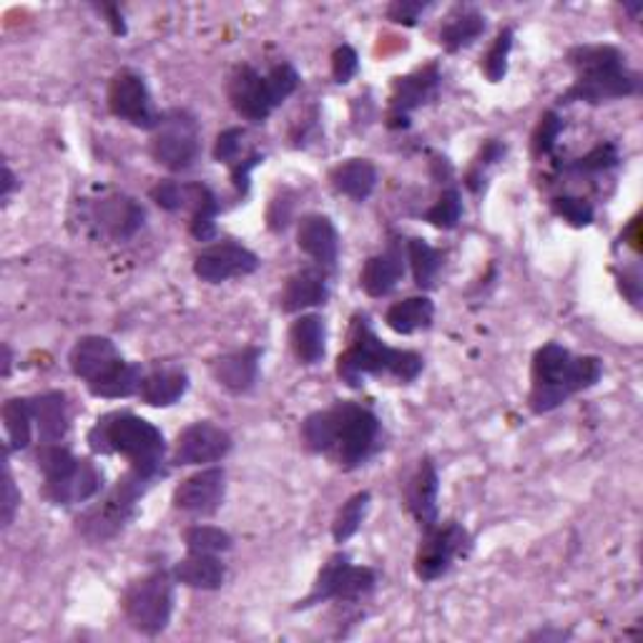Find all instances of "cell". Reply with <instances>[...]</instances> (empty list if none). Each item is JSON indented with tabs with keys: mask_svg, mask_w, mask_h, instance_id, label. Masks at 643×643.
<instances>
[{
	"mask_svg": "<svg viewBox=\"0 0 643 643\" xmlns=\"http://www.w3.org/2000/svg\"><path fill=\"white\" fill-rule=\"evenodd\" d=\"M599 357H574L561 345H545L533 360V390L530 408L536 412H551L578 390H589L601 380Z\"/></svg>",
	"mask_w": 643,
	"mask_h": 643,
	"instance_id": "obj_1",
	"label": "cell"
},
{
	"mask_svg": "<svg viewBox=\"0 0 643 643\" xmlns=\"http://www.w3.org/2000/svg\"><path fill=\"white\" fill-rule=\"evenodd\" d=\"M337 372L352 387H360L368 375H393L402 380V383H412L423 372V357L383 345L368 320L357 317L352 327V345L339 357Z\"/></svg>",
	"mask_w": 643,
	"mask_h": 643,
	"instance_id": "obj_2",
	"label": "cell"
},
{
	"mask_svg": "<svg viewBox=\"0 0 643 643\" xmlns=\"http://www.w3.org/2000/svg\"><path fill=\"white\" fill-rule=\"evenodd\" d=\"M91 448L97 452H121L131 460L133 471L158 478L164 473V435L144 417L137 415H108L99 420L89 435Z\"/></svg>",
	"mask_w": 643,
	"mask_h": 643,
	"instance_id": "obj_3",
	"label": "cell"
},
{
	"mask_svg": "<svg viewBox=\"0 0 643 643\" xmlns=\"http://www.w3.org/2000/svg\"><path fill=\"white\" fill-rule=\"evenodd\" d=\"M570 66L578 70V81L568 91V101L601 103L636 93L639 81L623 66V55L610 46H581L568 53Z\"/></svg>",
	"mask_w": 643,
	"mask_h": 643,
	"instance_id": "obj_4",
	"label": "cell"
},
{
	"mask_svg": "<svg viewBox=\"0 0 643 643\" xmlns=\"http://www.w3.org/2000/svg\"><path fill=\"white\" fill-rule=\"evenodd\" d=\"M38 465L46 475V496L55 505L86 503L103 488V475L91 460H78L55 442L38 452Z\"/></svg>",
	"mask_w": 643,
	"mask_h": 643,
	"instance_id": "obj_5",
	"label": "cell"
},
{
	"mask_svg": "<svg viewBox=\"0 0 643 643\" xmlns=\"http://www.w3.org/2000/svg\"><path fill=\"white\" fill-rule=\"evenodd\" d=\"M149 475L133 471L126 473L121 480L116 483V488L101 500L97 507H91L83 518H78V530L93 543L108 541L111 536H116L118 530L126 526V520L131 518L137 500L146 493L151 486Z\"/></svg>",
	"mask_w": 643,
	"mask_h": 643,
	"instance_id": "obj_6",
	"label": "cell"
},
{
	"mask_svg": "<svg viewBox=\"0 0 643 643\" xmlns=\"http://www.w3.org/2000/svg\"><path fill=\"white\" fill-rule=\"evenodd\" d=\"M124 610L137 631L149 633V636L162 633L169 626L173 610L171 576L156 570L133 583L124 595Z\"/></svg>",
	"mask_w": 643,
	"mask_h": 643,
	"instance_id": "obj_7",
	"label": "cell"
},
{
	"mask_svg": "<svg viewBox=\"0 0 643 643\" xmlns=\"http://www.w3.org/2000/svg\"><path fill=\"white\" fill-rule=\"evenodd\" d=\"M335 415V452L339 465L357 467L372 455V450L377 446L380 435V420L372 415L370 410L360 408V404L339 402L332 408Z\"/></svg>",
	"mask_w": 643,
	"mask_h": 643,
	"instance_id": "obj_8",
	"label": "cell"
},
{
	"mask_svg": "<svg viewBox=\"0 0 643 643\" xmlns=\"http://www.w3.org/2000/svg\"><path fill=\"white\" fill-rule=\"evenodd\" d=\"M151 154L162 166L171 171H184L198 156V129L196 121L184 111H171L162 116L154 129Z\"/></svg>",
	"mask_w": 643,
	"mask_h": 643,
	"instance_id": "obj_9",
	"label": "cell"
},
{
	"mask_svg": "<svg viewBox=\"0 0 643 643\" xmlns=\"http://www.w3.org/2000/svg\"><path fill=\"white\" fill-rule=\"evenodd\" d=\"M375 570L364 566H352L345 555H337V558H332L327 566L322 568V574L314 583V591L301 601V608L314 606V603L330 599L355 601L375 589Z\"/></svg>",
	"mask_w": 643,
	"mask_h": 643,
	"instance_id": "obj_10",
	"label": "cell"
},
{
	"mask_svg": "<svg viewBox=\"0 0 643 643\" xmlns=\"http://www.w3.org/2000/svg\"><path fill=\"white\" fill-rule=\"evenodd\" d=\"M425 530L427 533L417 551L415 574L423 578V581H435V578L448 574L452 561L471 548V538H467L465 528H460L458 523H448V526L442 528L433 526Z\"/></svg>",
	"mask_w": 643,
	"mask_h": 643,
	"instance_id": "obj_11",
	"label": "cell"
},
{
	"mask_svg": "<svg viewBox=\"0 0 643 643\" xmlns=\"http://www.w3.org/2000/svg\"><path fill=\"white\" fill-rule=\"evenodd\" d=\"M108 106L114 116L139 126V129H156L162 121V116L154 111V103H151L144 78L131 74V70H121L114 76L108 86Z\"/></svg>",
	"mask_w": 643,
	"mask_h": 643,
	"instance_id": "obj_12",
	"label": "cell"
},
{
	"mask_svg": "<svg viewBox=\"0 0 643 643\" xmlns=\"http://www.w3.org/2000/svg\"><path fill=\"white\" fill-rule=\"evenodd\" d=\"M259 269V257L234 242H221L204 249L194 259V274L202 282L221 284L232 277H244Z\"/></svg>",
	"mask_w": 643,
	"mask_h": 643,
	"instance_id": "obj_13",
	"label": "cell"
},
{
	"mask_svg": "<svg viewBox=\"0 0 643 643\" xmlns=\"http://www.w3.org/2000/svg\"><path fill=\"white\" fill-rule=\"evenodd\" d=\"M232 450V438L227 430L211 423H194L179 435L173 463L179 465H204L217 463Z\"/></svg>",
	"mask_w": 643,
	"mask_h": 643,
	"instance_id": "obj_14",
	"label": "cell"
},
{
	"mask_svg": "<svg viewBox=\"0 0 643 643\" xmlns=\"http://www.w3.org/2000/svg\"><path fill=\"white\" fill-rule=\"evenodd\" d=\"M227 475L219 467H209L187 478L173 490V505L192 515H209L224 503Z\"/></svg>",
	"mask_w": 643,
	"mask_h": 643,
	"instance_id": "obj_15",
	"label": "cell"
},
{
	"mask_svg": "<svg viewBox=\"0 0 643 643\" xmlns=\"http://www.w3.org/2000/svg\"><path fill=\"white\" fill-rule=\"evenodd\" d=\"M144 206L124 194H108L93 204V221H97L103 234L118 242L137 234L144 227Z\"/></svg>",
	"mask_w": 643,
	"mask_h": 643,
	"instance_id": "obj_16",
	"label": "cell"
},
{
	"mask_svg": "<svg viewBox=\"0 0 643 643\" xmlns=\"http://www.w3.org/2000/svg\"><path fill=\"white\" fill-rule=\"evenodd\" d=\"M229 101L249 121H265L272 114V99L267 91V78L252 66H240L229 78Z\"/></svg>",
	"mask_w": 643,
	"mask_h": 643,
	"instance_id": "obj_17",
	"label": "cell"
},
{
	"mask_svg": "<svg viewBox=\"0 0 643 643\" xmlns=\"http://www.w3.org/2000/svg\"><path fill=\"white\" fill-rule=\"evenodd\" d=\"M124 360L118 357L116 345L108 337H83L70 349V370L76 377L93 385L108 372H114Z\"/></svg>",
	"mask_w": 643,
	"mask_h": 643,
	"instance_id": "obj_18",
	"label": "cell"
},
{
	"mask_svg": "<svg viewBox=\"0 0 643 643\" xmlns=\"http://www.w3.org/2000/svg\"><path fill=\"white\" fill-rule=\"evenodd\" d=\"M440 83V74L435 66H427L417 74L408 78H400L395 86L393 103H390V126L400 129V126H408V118L412 111L433 97L435 89Z\"/></svg>",
	"mask_w": 643,
	"mask_h": 643,
	"instance_id": "obj_19",
	"label": "cell"
},
{
	"mask_svg": "<svg viewBox=\"0 0 643 643\" xmlns=\"http://www.w3.org/2000/svg\"><path fill=\"white\" fill-rule=\"evenodd\" d=\"M297 244L307 257L320 261V267L332 269L337 265L339 234L335 224L327 217H322V214H309V217L299 221Z\"/></svg>",
	"mask_w": 643,
	"mask_h": 643,
	"instance_id": "obj_20",
	"label": "cell"
},
{
	"mask_svg": "<svg viewBox=\"0 0 643 643\" xmlns=\"http://www.w3.org/2000/svg\"><path fill=\"white\" fill-rule=\"evenodd\" d=\"M261 352L257 347H244L236 352H229L214 362V377L221 387L232 393H247L259 377Z\"/></svg>",
	"mask_w": 643,
	"mask_h": 643,
	"instance_id": "obj_21",
	"label": "cell"
},
{
	"mask_svg": "<svg viewBox=\"0 0 643 643\" xmlns=\"http://www.w3.org/2000/svg\"><path fill=\"white\" fill-rule=\"evenodd\" d=\"M438 471L430 460H423V465L417 467L415 478L408 486V507L415 515L420 526L433 528L438 523Z\"/></svg>",
	"mask_w": 643,
	"mask_h": 643,
	"instance_id": "obj_22",
	"label": "cell"
},
{
	"mask_svg": "<svg viewBox=\"0 0 643 643\" xmlns=\"http://www.w3.org/2000/svg\"><path fill=\"white\" fill-rule=\"evenodd\" d=\"M330 297L327 277L320 269H301L295 277H290L287 287L282 292L284 312H301L307 307L324 305Z\"/></svg>",
	"mask_w": 643,
	"mask_h": 643,
	"instance_id": "obj_23",
	"label": "cell"
},
{
	"mask_svg": "<svg viewBox=\"0 0 643 643\" xmlns=\"http://www.w3.org/2000/svg\"><path fill=\"white\" fill-rule=\"evenodd\" d=\"M30 408H34L38 438L43 440V446H53L68 433V402L63 393L36 395Z\"/></svg>",
	"mask_w": 643,
	"mask_h": 643,
	"instance_id": "obj_24",
	"label": "cell"
},
{
	"mask_svg": "<svg viewBox=\"0 0 643 643\" xmlns=\"http://www.w3.org/2000/svg\"><path fill=\"white\" fill-rule=\"evenodd\" d=\"M404 274V261L400 249L390 247L383 254H375V257L368 259V265L362 269V290L368 292L370 297H385L397 287V282L402 280Z\"/></svg>",
	"mask_w": 643,
	"mask_h": 643,
	"instance_id": "obj_25",
	"label": "cell"
},
{
	"mask_svg": "<svg viewBox=\"0 0 643 643\" xmlns=\"http://www.w3.org/2000/svg\"><path fill=\"white\" fill-rule=\"evenodd\" d=\"M173 578H177L179 583L189 586V589L217 591L221 589V583H224L227 568L217 555L192 553L189 558L177 563V568H173Z\"/></svg>",
	"mask_w": 643,
	"mask_h": 643,
	"instance_id": "obj_26",
	"label": "cell"
},
{
	"mask_svg": "<svg viewBox=\"0 0 643 643\" xmlns=\"http://www.w3.org/2000/svg\"><path fill=\"white\" fill-rule=\"evenodd\" d=\"M189 387V377L187 372L181 370H158L151 372L149 377L141 380L139 395L141 400L151 408H169V404L179 402L184 397Z\"/></svg>",
	"mask_w": 643,
	"mask_h": 643,
	"instance_id": "obj_27",
	"label": "cell"
},
{
	"mask_svg": "<svg viewBox=\"0 0 643 643\" xmlns=\"http://www.w3.org/2000/svg\"><path fill=\"white\" fill-rule=\"evenodd\" d=\"M486 30V18L483 13L475 11V8H458L448 15L446 26L440 30V43L446 46L448 51H463L473 41H478Z\"/></svg>",
	"mask_w": 643,
	"mask_h": 643,
	"instance_id": "obj_28",
	"label": "cell"
},
{
	"mask_svg": "<svg viewBox=\"0 0 643 643\" xmlns=\"http://www.w3.org/2000/svg\"><path fill=\"white\" fill-rule=\"evenodd\" d=\"M332 184L339 194H345L355 202H364L377 187V169L364 158H352L332 171Z\"/></svg>",
	"mask_w": 643,
	"mask_h": 643,
	"instance_id": "obj_29",
	"label": "cell"
},
{
	"mask_svg": "<svg viewBox=\"0 0 643 643\" xmlns=\"http://www.w3.org/2000/svg\"><path fill=\"white\" fill-rule=\"evenodd\" d=\"M435 317V305L427 297H410L404 301H397L390 309H387V324L390 330L400 332V335H412V332L425 330L433 324Z\"/></svg>",
	"mask_w": 643,
	"mask_h": 643,
	"instance_id": "obj_30",
	"label": "cell"
},
{
	"mask_svg": "<svg viewBox=\"0 0 643 643\" xmlns=\"http://www.w3.org/2000/svg\"><path fill=\"white\" fill-rule=\"evenodd\" d=\"M324 322L314 314H305L292 324V349L305 364H317L324 357Z\"/></svg>",
	"mask_w": 643,
	"mask_h": 643,
	"instance_id": "obj_31",
	"label": "cell"
},
{
	"mask_svg": "<svg viewBox=\"0 0 643 643\" xmlns=\"http://www.w3.org/2000/svg\"><path fill=\"white\" fill-rule=\"evenodd\" d=\"M3 423L8 433V446L13 450H26L34 440V408L30 400H8L3 408Z\"/></svg>",
	"mask_w": 643,
	"mask_h": 643,
	"instance_id": "obj_32",
	"label": "cell"
},
{
	"mask_svg": "<svg viewBox=\"0 0 643 643\" xmlns=\"http://www.w3.org/2000/svg\"><path fill=\"white\" fill-rule=\"evenodd\" d=\"M141 380H144V372H141L139 364L121 362L114 372H108L106 377H101L99 383H93L89 387L97 397H129L133 393H139Z\"/></svg>",
	"mask_w": 643,
	"mask_h": 643,
	"instance_id": "obj_33",
	"label": "cell"
},
{
	"mask_svg": "<svg viewBox=\"0 0 643 643\" xmlns=\"http://www.w3.org/2000/svg\"><path fill=\"white\" fill-rule=\"evenodd\" d=\"M206 192L204 184H179V181H158V184L151 189V198L162 206L166 211H179L187 209V206H194L202 202Z\"/></svg>",
	"mask_w": 643,
	"mask_h": 643,
	"instance_id": "obj_34",
	"label": "cell"
},
{
	"mask_svg": "<svg viewBox=\"0 0 643 643\" xmlns=\"http://www.w3.org/2000/svg\"><path fill=\"white\" fill-rule=\"evenodd\" d=\"M335 438L337 427L332 410L314 412V415H309L301 423V440H305V446L312 452H332L335 450Z\"/></svg>",
	"mask_w": 643,
	"mask_h": 643,
	"instance_id": "obj_35",
	"label": "cell"
},
{
	"mask_svg": "<svg viewBox=\"0 0 643 643\" xmlns=\"http://www.w3.org/2000/svg\"><path fill=\"white\" fill-rule=\"evenodd\" d=\"M408 257H410L412 272H415V282L420 284V287L423 290L433 287L435 280H438V274H440V267H442L440 252L433 249L430 244L423 240H410Z\"/></svg>",
	"mask_w": 643,
	"mask_h": 643,
	"instance_id": "obj_36",
	"label": "cell"
},
{
	"mask_svg": "<svg viewBox=\"0 0 643 643\" xmlns=\"http://www.w3.org/2000/svg\"><path fill=\"white\" fill-rule=\"evenodd\" d=\"M368 505H370V493H357L349 498L343 507H339L335 526H332V536H335L337 543L349 541V538L360 530L364 515H368Z\"/></svg>",
	"mask_w": 643,
	"mask_h": 643,
	"instance_id": "obj_37",
	"label": "cell"
},
{
	"mask_svg": "<svg viewBox=\"0 0 643 643\" xmlns=\"http://www.w3.org/2000/svg\"><path fill=\"white\" fill-rule=\"evenodd\" d=\"M184 541L189 553H206V555H217L224 553L232 548V536L227 530L214 528V526H194L184 533Z\"/></svg>",
	"mask_w": 643,
	"mask_h": 643,
	"instance_id": "obj_38",
	"label": "cell"
},
{
	"mask_svg": "<svg viewBox=\"0 0 643 643\" xmlns=\"http://www.w3.org/2000/svg\"><path fill=\"white\" fill-rule=\"evenodd\" d=\"M217 214H219L217 196L211 194L209 187H206V192L202 196V202L196 204L194 219H192V234L198 242H211L214 236H217Z\"/></svg>",
	"mask_w": 643,
	"mask_h": 643,
	"instance_id": "obj_39",
	"label": "cell"
},
{
	"mask_svg": "<svg viewBox=\"0 0 643 643\" xmlns=\"http://www.w3.org/2000/svg\"><path fill=\"white\" fill-rule=\"evenodd\" d=\"M267 78V91H269V99H272V106L277 108L284 99H290L292 93L297 91L299 86V76L297 70L290 66V63H282V66H277L269 70L265 76Z\"/></svg>",
	"mask_w": 643,
	"mask_h": 643,
	"instance_id": "obj_40",
	"label": "cell"
},
{
	"mask_svg": "<svg viewBox=\"0 0 643 643\" xmlns=\"http://www.w3.org/2000/svg\"><path fill=\"white\" fill-rule=\"evenodd\" d=\"M511 49H513V30L511 28L500 30L496 43H493V49L488 51L486 63H483V66H486V76L493 83L503 81V76L507 70V55H511Z\"/></svg>",
	"mask_w": 643,
	"mask_h": 643,
	"instance_id": "obj_41",
	"label": "cell"
},
{
	"mask_svg": "<svg viewBox=\"0 0 643 643\" xmlns=\"http://www.w3.org/2000/svg\"><path fill=\"white\" fill-rule=\"evenodd\" d=\"M460 217H463V198H460L455 189H450V192L442 194L438 198V204L427 211V221H430L433 227H440V229L458 227Z\"/></svg>",
	"mask_w": 643,
	"mask_h": 643,
	"instance_id": "obj_42",
	"label": "cell"
},
{
	"mask_svg": "<svg viewBox=\"0 0 643 643\" xmlns=\"http://www.w3.org/2000/svg\"><path fill=\"white\" fill-rule=\"evenodd\" d=\"M553 209L558 217L570 221L574 227H589L593 221V206L586 198L561 196L553 202Z\"/></svg>",
	"mask_w": 643,
	"mask_h": 643,
	"instance_id": "obj_43",
	"label": "cell"
},
{
	"mask_svg": "<svg viewBox=\"0 0 643 643\" xmlns=\"http://www.w3.org/2000/svg\"><path fill=\"white\" fill-rule=\"evenodd\" d=\"M561 129H563V121H561L558 116L553 114V111H551V114H545L541 118V124H538V131H536V137H533V149H536L538 156L551 154L553 146H555V141H558Z\"/></svg>",
	"mask_w": 643,
	"mask_h": 643,
	"instance_id": "obj_44",
	"label": "cell"
},
{
	"mask_svg": "<svg viewBox=\"0 0 643 643\" xmlns=\"http://www.w3.org/2000/svg\"><path fill=\"white\" fill-rule=\"evenodd\" d=\"M357 68H360V59H357L355 49H349V46H339L332 55V76H335L337 83H349L357 74Z\"/></svg>",
	"mask_w": 643,
	"mask_h": 643,
	"instance_id": "obj_45",
	"label": "cell"
},
{
	"mask_svg": "<svg viewBox=\"0 0 643 643\" xmlns=\"http://www.w3.org/2000/svg\"><path fill=\"white\" fill-rule=\"evenodd\" d=\"M242 139L244 131L242 129H227L224 133H219L217 146H214V158L224 164H236L242 151Z\"/></svg>",
	"mask_w": 643,
	"mask_h": 643,
	"instance_id": "obj_46",
	"label": "cell"
},
{
	"mask_svg": "<svg viewBox=\"0 0 643 643\" xmlns=\"http://www.w3.org/2000/svg\"><path fill=\"white\" fill-rule=\"evenodd\" d=\"M618 162V154H616V146L610 144H603V146H595L589 156H583L581 162H578V169L581 171H603V169H610Z\"/></svg>",
	"mask_w": 643,
	"mask_h": 643,
	"instance_id": "obj_47",
	"label": "cell"
},
{
	"mask_svg": "<svg viewBox=\"0 0 643 643\" xmlns=\"http://www.w3.org/2000/svg\"><path fill=\"white\" fill-rule=\"evenodd\" d=\"M3 526L8 528L15 518V511L21 505V493L15 490V483L11 478V471H8V463L3 465Z\"/></svg>",
	"mask_w": 643,
	"mask_h": 643,
	"instance_id": "obj_48",
	"label": "cell"
},
{
	"mask_svg": "<svg viewBox=\"0 0 643 643\" xmlns=\"http://www.w3.org/2000/svg\"><path fill=\"white\" fill-rule=\"evenodd\" d=\"M427 5L425 3H404V0H400V3H393L390 11H387V15H390V21L395 23H404V26H415L420 13H425Z\"/></svg>",
	"mask_w": 643,
	"mask_h": 643,
	"instance_id": "obj_49",
	"label": "cell"
},
{
	"mask_svg": "<svg viewBox=\"0 0 643 643\" xmlns=\"http://www.w3.org/2000/svg\"><path fill=\"white\" fill-rule=\"evenodd\" d=\"M261 162L259 156H252V158H247V162H242V164H236L234 166V187L240 189L242 194H247L249 192V173H252V169L254 166H257Z\"/></svg>",
	"mask_w": 643,
	"mask_h": 643,
	"instance_id": "obj_50",
	"label": "cell"
},
{
	"mask_svg": "<svg viewBox=\"0 0 643 643\" xmlns=\"http://www.w3.org/2000/svg\"><path fill=\"white\" fill-rule=\"evenodd\" d=\"M101 11L108 15V23L114 26V34L116 36H124L126 34V26H124V15L118 11L116 5H101Z\"/></svg>",
	"mask_w": 643,
	"mask_h": 643,
	"instance_id": "obj_51",
	"label": "cell"
},
{
	"mask_svg": "<svg viewBox=\"0 0 643 643\" xmlns=\"http://www.w3.org/2000/svg\"><path fill=\"white\" fill-rule=\"evenodd\" d=\"M13 187H15V177H13L11 166H8V164H3V198H8V196H11V192H13Z\"/></svg>",
	"mask_w": 643,
	"mask_h": 643,
	"instance_id": "obj_52",
	"label": "cell"
},
{
	"mask_svg": "<svg viewBox=\"0 0 643 643\" xmlns=\"http://www.w3.org/2000/svg\"><path fill=\"white\" fill-rule=\"evenodd\" d=\"M11 364H13V355H11V347L3 345V377L11 375Z\"/></svg>",
	"mask_w": 643,
	"mask_h": 643,
	"instance_id": "obj_53",
	"label": "cell"
}]
</instances>
